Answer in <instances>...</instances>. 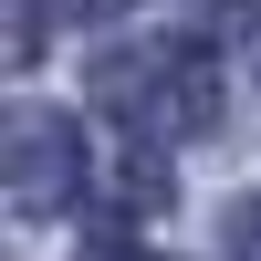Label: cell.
Instances as JSON below:
<instances>
[{
  "mask_svg": "<svg viewBox=\"0 0 261 261\" xmlns=\"http://www.w3.org/2000/svg\"><path fill=\"white\" fill-rule=\"evenodd\" d=\"M84 199V125L73 115H11V209L21 220H63Z\"/></svg>",
  "mask_w": 261,
  "mask_h": 261,
  "instance_id": "obj_1",
  "label": "cell"
},
{
  "mask_svg": "<svg viewBox=\"0 0 261 261\" xmlns=\"http://www.w3.org/2000/svg\"><path fill=\"white\" fill-rule=\"evenodd\" d=\"M11 63H42V0H11Z\"/></svg>",
  "mask_w": 261,
  "mask_h": 261,
  "instance_id": "obj_2",
  "label": "cell"
},
{
  "mask_svg": "<svg viewBox=\"0 0 261 261\" xmlns=\"http://www.w3.org/2000/svg\"><path fill=\"white\" fill-rule=\"evenodd\" d=\"M230 261H261V199L230 209Z\"/></svg>",
  "mask_w": 261,
  "mask_h": 261,
  "instance_id": "obj_3",
  "label": "cell"
},
{
  "mask_svg": "<svg viewBox=\"0 0 261 261\" xmlns=\"http://www.w3.org/2000/svg\"><path fill=\"white\" fill-rule=\"evenodd\" d=\"M94 261H157V251H136V241H105V251H94Z\"/></svg>",
  "mask_w": 261,
  "mask_h": 261,
  "instance_id": "obj_4",
  "label": "cell"
},
{
  "mask_svg": "<svg viewBox=\"0 0 261 261\" xmlns=\"http://www.w3.org/2000/svg\"><path fill=\"white\" fill-rule=\"evenodd\" d=\"M73 11H84V21H105V11H125V0H73Z\"/></svg>",
  "mask_w": 261,
  "mask_h": 261,
  "instance_id": "obj_5",
  "label": "cell"
}]
</instances>
